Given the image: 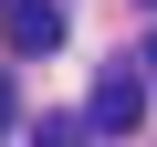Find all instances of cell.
<instances>
[{
	"label": "cell",
	"mask_w": 157,
	"mask_h": 147,
	"mask_svg": "<svg viewBox=\"0 0 157 147\" xmlns=\"http://www.w3.org/2000/svg\"><path fill=\"white\" fill-rule=\"evenodd\" d=\"M147 95H157V84H147V63H105L84 126H94V137H136V126H147Z\"/></svg>",
	"instance_id": "obj_1"
},
{
	"label": "cell",
	"mask_w": 157,
	"mask_h": 147,
	"mask_svg": "<svg viewBox=\"0 0 157 147\" xmlns=\"http://www.w3.org/2000/svg\"><path fill=\"white\" fill-rule=\"evenodd\" d=\"M63 42V0H11V53H52Z\"/></svg>",
	"instance_id": "obj_2"
},
{
	"label": "cell",
	"mask_w": 157,
	"mask_h": 147,
	"mask_svg": "<svg viewBox=\"0 0 157 147\" xmlns=\"http://www.w3.org/2000/svg\"><path fill=\"white\" fill-rule=\"evenodd\" d=\"M84 137H94L84 116H42V126H32V147H84Z\"/></svg>",
	"instance_id": "obj_3"
},
{
	"label": "cell",
	"mask_w": 157,
	"mask_h": 147,
	"mask_svg": "<svg viewBox=\"0 0 157 147\" xmlns=\"http://www.w3.org/2000/svg\"><path fill=\"white\" fill-rule=\"evenodd\" d=\"M136 63H147V84H157V32H147V42H136Z\"/></svg>",
	"instance_id": "obj_4"
},
{
	"label": "cell",
	"mask_w": 157,
	"mask_h": 147,
	"mask_svg": "<svg viewBox=\"0 0 157 147\" xmlns=\"http://www.w3.org/2000/svg\"><path fill=\"white\" fill-rule=\"evenodd\" d=\"M0 116H11V84H0Z\"/></svg>",
	"instance_id": "obj_5"
}]
</instances>
